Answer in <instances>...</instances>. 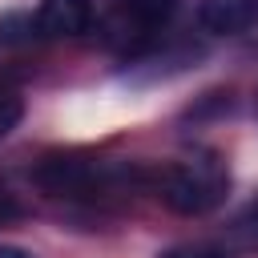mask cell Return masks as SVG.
<instances>
[{
	"instance_id": "6da1fadb",
	"label": "cell",
	"mask_w": 258,
	"mask_h": 258,
	"mask_svg": "<svg viewBox=\"0 0 258 258\" xmlns=\"http://www.w3.org/2000/svg\"><path fill=\"white\" fill-rule=\"evenodd\" d=\"M161 202L185 218H198V214H210L226 202L230 194V169L218 153H194V157H181L173 161L161 181Z\"/></svg>"
},
{
	"instance_id": "7a4b0ae2",
	"label": "cell",
	"mask_w": 258,
	"mask_h": 258,
	"mask_svg": "<svg viewBox=\"0 0 258 258\" xmlns=\"http://www.w3.org/2000/svg\"><path fill=\"white\" fill-rule=\"evenodd\" d=\"M173 12L177 0H113L105 12V44L117 52H141L165 32Z\"/></svg>"
},
{
	"instance_id": "3957f363",
	"label": "cell",
	"mask_w": 258,
	"mask_h": 258,
	"mask_svg": "<svg viewBox=\"0 0 258 258\" xmlns=\"http://www.w3.org/2000/svg\"><path fill=\"white\" fill-rule=\"evenodd\" d=\"M198 20L214 36H242L258 28V0H202Z\"/></svg>"
},
{
	"instance_id": "277c9868",
	"label": "cell",
	"mask_w": 258,
	"mask_h": 258,
	"mask_svg": "<svg viewBox=\"0 0 258 258\" xmlns=\"http://www.w3.org/2000/svg\"><path fill=\"white\" fill-rule=\"evenodd\" d=\"M93 24V0H40L36 32L40 36H81Z\"/></svg>"
},
{
	"instance_id": "5b68a950",
	"label": "cell",
	"mask_w": 258,
	"mask_h": 258,
	"mask_svg": "<svg viewBox=\"0 0 258 258\" xmlns=\"http://www.w3.org/2000/svg\"><path fill=\"white\" fill-rule=\"evenodd\" d=\"M20 117H24V101L16 97V93H8V89H0V141L20 125Z\"/></svg>"
},
{
	"instance_id": "8992f818",
	"label": "cell",
	"mask_w": 258,
	"mask_h": 258,
	"mask_svg": "<svg viewBox=\"0 0 258 258\" xmlns=\"http://www.w3.org/2000/svg\"><path fill=\"white\" fill-rule=\"evenodd\" d=\"M157 258H230V254H222L214 246H173V250H165Z\"/></svg>"
},
{
	"instance_id": "52a82bcc",
	"label": "cell",
	"mask_w": 258,
	"mask_h": 258,
	"mask_svg": "<svg viewBox=\"0 0 258 258\" xmlns=\"http://www.w3.org/2000/svg\"><path fill=\"white\" fill-rule=\"evenodd\" d=\"M242 230H246L250 242H258V198L246 206V214H242Z\"/></svg>"
},
{
	"instance_id": "ba28073f",
	"label": "cell",
	"mask_w": 258,
	"mask_h": 258,
	"mask_svg": "<svg viewBox=\"0 0 258 258\" xmlns=\"http://www.w3.org/2000/svg\"><path fill=\"white\" fill-rule=\"evenodd\" d=\"M16 214H20V206H16V198H12V194H8L4 185H0V226H4V222H12Z\"/></svg>"
},
{
	"instance_id": "9c48e42d",
	"label": "cell",
	"mask_w": 258,
	"mask_h": 258,
	"mask_svg": "<svg viewBox=\"0 0 258 258\" xmlns=\"http://www.w3.org/2000/svg\"><path fill=\"white\" fill-rule=\"evenodd\" d=\"M0 258H36V254L24 250V246H8V242H0Z\"/></svg>"
}]
</instances>
